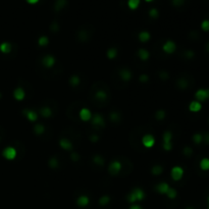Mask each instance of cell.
I'll list each match as a JSON object with an SVG mask.
<instances>
[{
  "label": "cell",
  "instance_id": "obj_49",
  "mask_svg": "<svg viewBox=\"0 0 209 209\" xmlns=\"http://www.w3.org/2000/svg\"><path fill=\"white\" fill-rule=\"evenodd\" d=\"M38 1H39V0H27V2H28V3H30V4H36Z\"/></svg>",
  "mask_w": 209,
  "mask_h": 209
},
{
  "label": "cell",
  "instance_id": "obj_27",
  "mask_svg": "<svg viewBox=\"0 0 209 209\" xmlns=\"http://www.w3.org/2000/svg\"><path fill=\"white\" fill-rule=\"evenodd\" d=\"M40 113H41V115L43 116V118H49V116H51V114H52L51 110H50V108H48V107L41 108Z\"/></svg>",
  "mask_w": 209,
  "mask_h": 209
},
{
  "label": "cell",
  "instance_id": "obj_29",
  "mask_svg": "<svg viewBox=\"0 0 209 209\" xmlns=\"http://www.w3.org/2000/svg\"><path fill=\"white\" fill-rule=\"evenodd\" d=\"M200 27H201V30L203 32L208 33L209 32V19H203Z\"/></svg>",
  "mask_w": 209,
  "mask_h": 209
},
{
  "label": "cell",
  "instance_id": "obj_4",
  "mask_svg": "<svg viewBox=\"0 0 209 209\" xmlns=\"http://www.w3.org/2000/svg\"><path fill=\"white\" fill-rule=\"evenodd\" d=\"M162 49L163 51L165 52V53L167 54H171L174 53V52L175 51V49H177V45H175V43L174 41H166L165 43L163 44L162 46Z\"/></svg>",
  "mask_w": 209,
  "mask_h": 209
},
{
  "label": "cell",
  "instance_id": "obj_21",
  "mask_svg": "<svg viewBox=\"0 0 209 209\" xmlns=\"http://www.w3.org/2000/svg\"><path fill=\"white\" fill-rule=\"evenodd\" d=\"M106 98H107L106 92H104L102 90H99V91L96 92V99L97 100H99V101H104Z\"/></svg>",
  "mask_w": 209,
  "mask_h": 209
},
{
  "label": "cell",
  "instance_id": "obj_13",
  "mask_svg": "<svg viewBox=\"0 0 209 209\" xmlns=\"http://www.w3.org/2000/svg\"><path fill=\"white\" fill-rule=\"evenodd\" d=\"M89 203H90V199H89V197L85 196V195L80 196L77 199V204H78V206H80V207H86Z\"/></svg>",
  "mask_w": 209,
  "mask_h": 209
},
{
  "label": "cell",
  "instance_id": "obj_41",
  "mask_svg": "<svg viewBox=\"0 0 209 209\" xmlns=\"http://www.w3.org/2000/svg\"><path fill=\"white\" fill-rule=\"evenodd\" d=\"M164 116H165V112H164L163 110H158L155 114V118H156V119H158V121L163 119Z\"/></svg>",
  "mask_w": 209,
  "mask_h": 209
},
{
  "label": "cell",
  "instance_id": "obj_57",
  "mask_svg": "<svg viewBox=\"0 0 209 209\" xmlns=\"http://www.w3.org/2000/svg\"><path fill=\"white\" fill-rule=\"evenodd\" d=\"M0 97H1V94H0Z\"/></svg>",
  "mask_w": 209,
  "mask_h": 209
},
{
  "label": "cell",
  "instance_id": "obj_31",
  "mask_svg": "<svg viewBox=\"0 0 209 209\" xmlns=\"http://www.w3.org/2000/svg\"><path fill=\"white\" fill-rule=\"evenodd\" d=\"M34 130H35V134L36 135H41V134H43L44 132H45V128H44V125H42V124H36L35 125V128H34Z\"/></svg>",
  "mask_w": 209,
  "mask_h": 209
},
{
  "label": "cell",
  "instance_id": "obj_45",
  "mask_svg": "<svg viewBox=\"0 0 209 209\" xmlns=\"http://www.w3.org/2000/svg\"><path fill=\"white\" fill-rule=\"evenodd\" d=\"M171 148H172V144L171 143L163 144V149L165 150V151H169V150H171Z\"/></svg>",
  "mask_w": 209,
  "mask_h": 209
},
{
  "label": "cell",
  "instance_id": "obj_22",
  "mask_svg": "<svg viewBox=\"0 0 209 209\" xmlns=\"http://www.w3.org/2000/svg\"><path fill=\"white\" fill-rule=\"evenodd\" d=\"M171 139H172V134L169 131H166L165 133L163 134V144H168L171 143Z\"/></svg>",
  "mask_w": 209,
  "mask_h": 209
},
{
  "label": "cell",
  "instance_id": "obj_23",
  "mask_svg": "<svg viewBox=\"0 0 209 209\" xmlns=\"http://www.w3.org/2000/svg\"><path fill=\"white\" fill-rule=\"evenodd\" d=\"M138 55H139V57H140L142 60H147L149 58V52L147 51V50H145V49H140V50H139Z\"/></svg>",
  "mask_w": 209,
  "mask_h": 209
},
{
  "label": "cell",
  "instance_id": "obj_9",
  "mask_svg": "<svg viewBox=\"0 0 209 209\" xmlns=\"http://www.w3.org/2000/svg\"><path fill=\"white\" fill-rule=\"evenodd\" d=\"M80 118L83 121H89L92 118V113L88 108H83L80 111Z\"/></svg>",
  "mask_w": 209,
  "mask_h": 209
},
{
  "label": "cell",
  "instance_id": "obj_12",
  "mask_svg": "<svg viewBox=\"0 0 209 209\" xmlns=\"http://www.w3.org/2000/svg\"><path fill=\"white\" fill-rule=\"evenodd\" d=\"M24 114L27 116V118L29 119L30 121H36L38 118V114L35 112L34 110H30V109H25L24 111Z\"/></svg>",
  "mask_w": 209,
  "mask_h": 209
},
{
  "label": "cell",
  "instance_id": "obj_16",
  "mask_svg": "<svg viewBox=\"0 0 209 209\" xmlns=\"http://www.w3.org/2000/svg\"><path fill=\"white\" fill-rule=\"evenodd\" d=\"M25 96H26V93H25V91L22 88H16L15 92H13V97L16 100H18V101L23 100L25 98Z\"/></svg>",
  "mask_w": 209,
  "mask_h": 209
},
{
  "label": "cell",
  "instance_id": "obj_38",
  "mask_svg": "<svg viewBox=\"0 0 209 209\" xmlns=\"http://www.w3.org/2000/svg\"><path fill=\"white\" fill-rule=\"evenodd\" d=\"M48 164H49V166L51 167V168H56V167L58 166V160L55 157H52L51 159L49 160Z\"/></svg>",
  "mask_w": 209,
  "mask_h": 209
},
{
  "label": "cell",
  "instance_id": "obj_33",
  "mask_svg": "<svg viewBox=\"0 0 209 209\" xmlns=\"http://www.w3.org/2000/svg\"><path fill=\"white\" fill-rule=\"evenodd\" d=\"M116 54H118V50H116L115 48H110L107 51V56L109 59H113V58H115Z\"/></svg>",
  "mask_w": 209,
  "mask_h": 209
},
{
  "label": "cell",
  "instance_id": "obj_37",
  "mask_svg": "<svg viewBox=\"0 0 209 209\" xmlns=\"http://www.w3.org/2000/svg\"><path fill=\"white\" fill-rule=\"evenodd\" d=\"M69 83H71V86H78L80 84V78L78 76H72L69 79Z\"/></svg>",
  "mask_w": 209,
  "mask_h": 209
},
{
  "label": "cell",
  "instance_id": "obj_40",
  "mask_svg": "<svg viewBox=\"0 0 209 209\" xmlns=\"http://www.w3.org/2000/svg\"><path fill=\"white\" fill-rule=\"evenodd\" d=\"M184 55H185V57L187 58V59H193V58L195 57V52L193 51V50H187Z\"/></svg>",
  "mask_w": 209,
  "mask_h": 209
},
{
  "label": "cell",
  "instance_id": "obj_44",
  "mask_svg": "<svg viewBox=\"0 0 209 209\" xmlns=\"http://www.w3.org/2000/svg\"><path fill=\"white\" fill-rule=\"evenodd\" d=\"M149 15L151 18H157L158 16V12H157V9H155V8H152L151 10H150V12H149Z\"/></svg>",
  "mask_w": 209,
  "mask_h": 209
},
{
  "label": "cell",
  "instance_id": "obj_3",
  "mask_svg": "<svg viewBox=\"0 0 209 209\" xmlns=\"http://www.w3.org/2000/svg\"><path fill=\"white\" fill-rule=\"evenodd\" d=\"M171 174L174 181H180L184 177V169L181 166H174L172 167Z\"/></svg>",
  "mask_w": 209,
  "mask_h": 209
},
{
  "label": "cell",
  "instance_id": "obj_56",
  "mask_svg": "<svg viewBox=\"0 0 209 209\" xmlns=\"http://www.w3.org/2000/svg\"><path fill=\"white\" fill-rule=\"evenodd\" d=\"M207 122H208V125H209V118H208V121H207Z\"/></svg>",
  "mask_w": 209,
  "mask_h": 209
},
{
  "label": "cell",
  "instance_id": "obj_55",
  "mask_svg": "<svg viewBox=\"0 0 209 209\" xmlns=\"http://www.w3.org/2000/svg\"><path fill=\"white\" fill-rule=\"evenodd\" d=\"M145 1H147V2H151V1H153V0H145Z\"/></svg>",
  "mask_w": 209,
  "mask_h": 209
},
{
  "label": "cell",
  "instance_id": "obj_35",
  "mask_svg": "<svg viewBox=\"0 0 209 209\" xmlns=\"http://www.w3.org/2000/svg\"><path fill=\"white\" fill-rule=\"evenodd\" d=\"M48 42H49V40L46 36H42V37L39 38V40H38V43L40 46H46L47 44H48Z\"/></svg>",
  "mask_w": 209,
  "mask_h": 209
},
{
  "label": "cell",
  "instance_id": "obj_15",
  "mask_svg": "<svg viewBox=\"0 0 209 209\" xmlns=\"http://www.w3.org/2000/svg\"><path fill=\"white\" fill-rule=\"evenodd\" d=\"M168 189H169V186L167 183H160L156 186V191L159 194H166Z\"/></svg>",
  "mask_w": 209,
  "mask_h": 209
},
{
  "label": "cell",
  "instance_id": "obj_20",
  "mask_svg": "<svg viewBox=\"0 0 209 209\" xmlns=\"http://www.w3.org/2000/svg\"><path fill=\"white\" fill-rule=\"evenodd\" d=\"M0 50L3 53H9L10 50H12V45L9 43H7V42H4V43H2L0 45Z\"/></svg>",
  "mask_w": 209,
  "mask_h": 209
},
{
  "label": "cell",
  "instance_id": "obj_19",
  "mask_svg": "<svg viewBox=\"0 0 209 209\" xmlns=\"http://www.w3.org/2000/svg\"><path fill=\"white\" fill-rule=\"evenodd\" d=\"M192 141L194 142V144L196 145H200L203 143V134L201 133H195L193 136H192Z\"/></svg>",
  "mask_w": 209,
  "mask_h": 209
},
{
  "label": "cell",
  "instance_id": "obj_42",
  "mask_svg": "<svg viewBox=\"0 0 209 209\" xmlns=\"http://www.w3.org/2000/svg\"><path fill=\"white\" fill-rule=\"evenodd\" d=\"M203 142L205 143V145L209 146V132H205L203 134Z\"/></svg>",
  "mask_w": 209,
  "mask_h": 209
},
{
  "label": "cell",
  "instance_id": "obj_53",
  "mask_svg": "<svg viewBox=\"0 0 209 209\" xmlns=\"http://www.w3.org/2000/svg\"><path fill=\"white\" fill-rule=\"evenodd\" d=\"M186 209H196V208H194L193 206H188V207H186Z\"/></svg>",
  "mask_w": 209,
  "mask_h": 209
},
{
  "label": "cell",
  "instance_id": "obj_58",
  "mask_svg": "<svg viewBox=\"0 0 209 209\" xmlns=\"http://www.w3.org/2000/svg\"><path fill=\"white\" fill-rule=\"evenodd\" d=\"M206 209H207V208H206Z\"/></svg>",
  "mask_w": 209,
  "mask_h": 209
},
{
  "label": "cell",
  "instance_id": "obj_28",
  "mask_svg": "<svg viewBox=\"0 0 209 209\" xmlns=\"http://www.w3.org/2000/svg\"><path fill=\"white\" fill-rule=\"evenodd\" d=\"M139 39H140L141 42H147L149 41L150 39V34L148 32H141L139 34Z\"/></svg>",
  "mask_w": 209,
  "mask_h": 209
},
{
  "label": "cell",
  "instance_id": "obj_11",
  "mask_svg": "<svg viewBox=\"0 0 209 209\" xmlns=\"http://www.w3.org/2000/svg\"><path fill=\"white\" fill-rule=\"evenodd\" d=\"M92 124L96 127H103L104 125V119H103L102 115L99 113H96L95 115L92 118Z\"/></svg>",
  "mask_w": 209,
  "mask_h": 209
},
{
  "label": "cell",
  "instance_id": "obj_50",
  "mask_svg": "<svg viewBox=\"0 0 209 209\" xmlns=\"http://www.w3.org/2000/svg\"><path fill=\"white\" fill-rule=\"evenodd\" d=\"M90 140L92 141V142H95V141H98V136H92L91 137V139Z\"/></svg>",
  "mask_w": 209,
  "mask_h": 209
},
{
  "label": "cell",
  "instance_id": "obj_30",
  "mask_svg": "<svg viewBox=\"0 0 209 209\" xmlns=\"http://www.w3.org/2000/svg\"><path fill=\"white\" fill-rule=\"evenodd\" d=\"M109 201H110V197L107 196V195H104V196H102L99 199V204L101 206H104V205H107Z\"/></svg>",
  "mask_w": 209,
  "mask_h": 209
},
{
  "label": "cell",
  "instance_id": "obj_46",
  "mask_svg": "<svg viewBox=\"0 0 209 209\" xmlns=\"http://www.w3.org/2000/svg\"><path fill=\"white\" fill-rule=\"evenodd\" d=\"M110 118L112 119L113 121H115L116 119L118 118V114L116 113V112H111V113H110Z\"/></svg>",
  "mask_w": 209,
  "mask_h": 209
},
{
  "label": "cell",
  "instance_id": "obj_43",
  "mask_svg": "<svg viewBox=\"0 0 209 209\" xmlns=\"http://www.w3.org/2000/svg\"><path fill=\"white\" fill-rule=\"evenodd\" d=\"M185 3V0H172V4L174 6H182Z\"/></svg>",
  "mask_w": 209,
  "mask_h": 209
},
{
  "label": "cell",
  "instance_id": "obj_5",
  "mask_svg": "<svg viewBox=\"0 0 209 209\" xmlns=\"http://www.w3.org/2000/svg\"><path fill=\"white\" fill-rule=\"evenodd\" d=\"M121 163L119 162V161H116L114 160L112 161L110 164H109V167H108V171H109L110 174L112 175H116L119 172V171H121Z\"/></svg>",
  "mask_w": 209,
  "mask_h": 209
},
{
  "label": "cell",
  "instance_id": "obj_39",
  "mask_svg": "<svg viewBox=\"0 0 209 209\" xmlns=\"http://www.w3.org/2000/svg\"><path fill=\"white\" fill-rule=\"evenodd\" d=\"M93 160H94V162H95L96 164H98V165H103V164H104V160H103V158L99 155L94 156Z\"/></svg>",
  "mask_w": 209,
  "mask_h": 209
},
{
  "label": "cell",
  "instance_id": "obj_48",
  "mask_svg": "<svg viewBox=\"0 0 209 209\" xmlns=\"http://www.w3.org/2000/svg\"><path fill=\"white\" fill-rule=\"evenodd\" d=\"M130 209H142V207L140 205H132L130 207Z\"/></svg>",
  "mask_w": 209,
  "mask_h": 209
},
{
  "label": "cell",
  "instance_id": "obj_51",
  "mask_svg": "<svg viewBox=\"0 0 209 209\" xmlns=\"http://www.w3.org/2000/svg\"><path fill=\"white\" fill-rule=\"evenodd\" d=\"M205 51L209 54V41L205 44Z\"/></svg>",
  "mask_w": 209,
  "mask_h": 209
},
{
  "label": "cell",
  "instance_id": "obj_7",
  "mask_svg": "<svg viewBox=\"0 0 209 209\" xmlns=\"http://www.w3.org/2000/svg\"><path fill=\"white\" fill-rule=\"evenodd\" d=\"M3 156L8 160H12L16 157V150L12 147H7L3 150Z\"/></svg>",
  "mask_w": 209,
  "mask_h": 209
},
{
  "label": "cell",
  "instance_id": "obj_17",
  "mask_svg": "<svg viewBox=\"0 0 209 209\" xmlns=\"http://www.w3.org/2000/svg\"><path fill=\"white\" fill-rule=\"evenodd\" d=\"M119 76H121V78L124 81L128 82V81H130L131 78H132V72H131L129 69L124 68V69H121V71H119Z\"/></svg>",
  "mask_w": 209,
  "mask_h": 209
},
{
  "label": "cell",
  "instance_id": "obj_8",
  "mask_svg": "<svg viewBox=\"0 0 209 209\" xmlns=\"http://www.w3.org/2000/svg\"><path fill=\"white\" fill-rule=\"evenodd\" d=\"M142 143H143V145L146 148H151L155 144V139L152 135H145L142 138Z\"/></svg>",
  "mask_w": 209,
  "mask_h": 209
},
{
  "label": "cell",
  "instance_id": "obj_25",
  "mask_svg": "<svg viewBox=\"0 0 209 209\" xmlns=\"http://www.w3.org/2000/svg\"><path fill=\"white\" fill-rule=\"evenodd\" d=\"M177 86H179V88L182 89V90H186L189 86V82L186 79H181L177 81Z\"/></svg>",
  "mask_w": 209,
  "mask_h": 209
},
{
  "label": "cell",
  "instance_id": "obj_2",
  "mask_svg": "<svg viewBox=\"0 0 209 209\" xmlns=\"http://www.w3.org/2000/svg\"><path fill=\"white\" fill-rule=\"evenodd\" d=\"M195 98L199 102H205L209 100V88H201L195 92Z\"/></svg>",
  "mask_w": 209,
  "mask_h": 209
},
{
  "label": "cell",
  "instance_id": "obj_1",
  "mask_svg": "<svg viewBox=\"0 0 209 209\" xmlns=\"http://www.w3.org/2000/svg\"><path fill=\"white\" fill-rule=\"evenodd\" d=\"M145 197L144 192L140 188H136L131 192L128 196V201L130 203H135L136 201H142Z\"/></svg>",
  "mask_w": 209,
  "mask_h": 209
},
{
  "label": "cell",
  "instance_id": "obj_14",
  "mask_svg": "<svg viewBox=\"0 0 209 209\" xmlns=\"http://www.w3.org/2000/svg\"><path fill=\"white\" fill-rule=\"evenodd\" d=\"M199 167L203 171H209V157H203L199 162Z\"/></svg>",
  "mask_w": 209,
  "mask_h": 209
},
{
  "label": "cell",
  "instance_id": "obj_32",
  "mask_svg": "<svg viewBox=\"0 0 209 209\" xmlns=\"http://www.w3.org/2000/svg\"><path fill=\"white\" fill-rule=\"evenodd\" d=\"M162 171H163V168L160 165H155L152 168V174L154 175H159L160 174H162Z\"/></svg>",
  "mask_w": 209,
  "mask_h": 209
},
{
  "label": "cell",
  "instance_id": "obj_6",
  "mask_svg": "<svg viewBox=\"0 0 209 209\" xmlns=\"http://www.w3.org/2000/svg\"><path fill=\"white\" fill-rule=\"evenodd\" d=\"M202 107H203L202 103L197 101V100H193V101H191L190 104H189V110L193 113L200 112V111L202 110Z\"/></svg>",
  "mask_w": 209,
  "mask_h": 209
},
{
  "label": "cell",
  "instance_id": "obj_52",
  "mask_svg": "<svg viewBox=\"0 0 209 209\" xmlns=\"http://www.w3.org/2000/svg\"><path fill=\"white\" fill-rule=\"evenodd\" d=\"M71 157L74 160H77V159H78V155H77V153H72V154L71 155Z\"/></svg>",
  "mask_w": 209,
  "mask_h": 209
},
{
  "label": "cell",
  "instance_id": "obj_36",
  "mask_svg": "<svg viewBox=\"0 0 209 209\" xmlns=\"http://www.w3.org/2000/svg\"><path fill=\"white\" fill-rule=\"evenodd\" d=\"M65 4H66V0H57V2L55 3V9L60 10Z\"/></svg>",
  "mask_w": 209,
  "mask_h": 209
},
{
  "label": "cell",
  "instance_id": "obj_18",
  "mask_svg": "<svg viewBox=\"0 0 209 209\" xmlns=\"http://www.w3.org/2000/svg\"><path fill=\"white\" fill-rule=\"evenodd\" d=\"M59 145L62 149L65 150H71L72 149V144L69 142L68 139H61L59 141Z\"/></svg>",
  "mask_w": 209,
  "mask_h": 209
},
{
  "label": "cell",
  "instance_id": "obj_10",
  "mask_svg": "<svg viewBox=\"0 0 209 209\" xmlns=\"http://www.w3.org/2000/svg\"><path fill=\"white\" fill-rule=\"evenodd\" d=\"M55 62V58L52 55H46L45 57L42 59V63L45 68H52Z\"/></svg>",
  "mask_w": 209,
  "mask_h": 209
},
{
  "label": "cell",
  "instance_id": "obj_24",
  "mask_svg": "<svg viewBox=\"0 0 209 209\" xmlns=\"http://www.w3.org/2000/svg\"><path fill=\"white\" fill-rule=\"evenodd\" d=\"M165 195L167 196V198H169V199H175L177 196V192L174 188H169Z\"/></svg>",
  "mask_w": 209,
  "mask_h": 209
},
{
  "label": "cell",
  "instance_id": "obj_47",
  "mask_svg": "<svg viewBox=\"0 0 209 209\" xmlns=\"http://www.w3.org/2000/svg\"><path fill=\"white\" fill-rule=\"evenodd\" d=\"M140 81L142 83H146L148 82V77L146 76V75H142V76L140 77Z\"/></svg>",
  "mask_w": 209,
  "mask_h": 209
},
{
  "label": "cell",
  "instance_id": "obj_26",
  "mask_svg": "<svg viewBox=\"0 0 209 209\" xmlns=\"http://www.w3.org/2000/svg\"><path fill=\"white\" fill-rule=\"evenodd\" d=\"M128 5H129L131 9H137L139 5H140V0H129Z\"/></svg>",
  "mask_w": 209,
  "mask_h": 209
},
{
  "label": "cell",
  "instance_id": "obj_34",
  "mask_svg": "<svg viewBox=\"0 0 209 209\" xmlns=\"http://www.w3.org/2000/svg\"><path fill=\"white\" fill-rule=\"evenodd\" d=\"M183 153H184V155L187 156V157H191V156L193 155V149H192V147L190 146H186L183 150Z\"/></svg>",
  "mask_w": 209,
  "mask_h": 209
},
{
  "label": "cell",
  "instance_id": "obj_54",
  "mask_svg": "<svg viewBox=\"0 0 209 209\" xmlns=\"http://www.w3.org/2000/svg\"><path fill=\"white\" fill-rule=\"evenodd\" d=\"M206 201H207V206H209V195L207 196V199H206Z\"/></svg>",
  "mask_w": 209,
  "mask_h": 209
}]
</instances>
